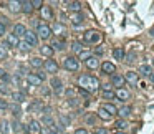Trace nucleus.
I'll return each instance as SVG.
<instances>
[{
	"mask_svg": "<svg viewBox=\"0 0 154 134\" xmlns=\"http://www.w3.org/2000/svg\"><path fill=\"white\" fill-rule=\"evenodd\" d=\"M61 86H63V83H61V80H60V78H56V76H55V78H51V88H53V91L55 93H61Z\"/></svg>",
	"mask_w": 154,
	"mask_h": 134,
	"instance_id": "obj_12",
	"label": "nucleus"
},
{
	"mask_svg": "<svg viewBox=\"0 0 154 134\" xmlns=\"http://www.w3.org/2000/svg\"><path fill=\"white\" fill-rule=\"evenodd\" d=\"M20 5H22V12H25V13H30L32 10H33V7H32V2H20Z\"/></svg>",
	"mask_w": 154,
	"mask_h": 134,
	"instance_id": "obj_25",
	"label": "nucleus"
},
{
	"mask_svg": "<svg viewBox=\"0 0 154 134\" xmlns=\"http://www.w3.org/2000/svg\"><path fill=\"white\" fill-rule=\"evenodd\" d=\"M113 56H114V60H123L124 58V50L123 48H114L113 50Z\"/></svg>",
	"mask_w": 154,
	"mask_h": 134,
	"instance_id": "obj_24",
	"label": "nucleus"
},
{
	"mask_svg": "<svg viewBox=\"0 0 154 134\" xmlns=\"http://www.w3.org/2000/svg\"><path fill=\"white\" fill-rule=\"evenodd\" d=\"M38 37L42 38V40H48L50 38V33H51V28L48 25H45V23H42V25H38Z\"/></svg>",
	"mask_w": 154,
	"mask_h": 134,
	"instance_id": "obj_4",
	"label": "nucleus"
},
{
	"mask_svg": "<svg viewBox=\"0 0 154 134\" xmlns=\"http://www.w3.org/2000/svg\"><path fill=\"white\" fill-rule=\"evenodd\" d=\"M83 20H85V17L81 15V13H75V15H71V23H73L75 27L83 25Z\"/></svg>",
	"mask_w": 154,
	"mask_h": 134,
	"instance_id": "obj_16",
	"label": "nucleus"
},
{
	"mask_svg": "<svg viewBox=\"0 0 154 134\" xmlns=\"http://www.w3.org/2000/svg\"><path fill=\"white\" fill-rule=\"evenodd\" d=\"M25 33H27L25 25H22V23H17V25H15V28H13V35L18 38V37H25Z\"/></svg>",
	"mask_w": 154,
	"mask_h": 134,
	"instance_id": "obj_14",
	"label": "nucleus"
},
{
	"mask_svg": "<svg viewBox=\"0 0 154 134\" xmlns=\"http://www.w3.org/2000/svg\"><path fill=\"white\" fill-rule=\"evenodd\" d=\"M30 65H32L33 68H38V70H40V68L43 66V61L40 58H35L33 56V58H30Z\"/></svg>",
	"mask_w": 154,
	"mask_h": 134,
	"instance_id": "obj_28",
	"label": "nucleus"
},
{
	"mask_svg": "<svg viewBox=\"0 0 154 134\" xmlns=\"http://www.w3.org/2000/svg\"><path fill=\"white\" fill-rule=\"evenodd\" d=\"M149 78H151V81H153V83H154V73H153V75L149 76Z\"/></svg>",
	"mask_w": 154,
	"mask_h": 134,
	"instance_id": "obj_51",
	"label": "nucleus"
},
{
	"mask_svg": "<svg viewBox=\"0 0 154 134\" xmlns=\"http://www.w3.org/2000/svg\"><path fill=\"white\" fill-rule=\"evenodd\" d=\"M25 42L28 43L30 46H35V45L38 43L37 33H35V32H28V30H27V33H25Z\"/></svg>",
	"mask_w": 154,
	"mask_h": 134,
	"instance_id": "obj_9",
	"label": "nucleus"
},
{
	"mask_svg": "<svg viewBox=\"0 0 154 134\" xmlns=\"http://www.w3.org/2000/svg\"><path fill=\"white\" fill-rule=\"evenodd\" d=\"M139 73H141V75H144V76H151L153 75V68L149 66V65H141V66H139Z\"/></svg>",
	"mask_w": 154,
	"mask_h": 134,
	"instance_id": "obj_22",
	"label": "nucleus"
},
{
	"mask_svg": "<svg viewBox=\"0 0 154 134\" xmlns=\"http://www.w3.org/2000/svg\"><path fill=\"white\" fill-rule=\"evenodd\" d=\"M101 53H103V48H101V46L100 48H96V55H101Z\"/></svg>",
	"mask_w": 154,
	"mask_h": 134,
	"instance_id": "obj_50",
	"label": "nucleus"
},
{
	"mask_svg": "<svg viewBox=\"0 0 154 134\" xmlns=\"http://www.w3.org/2000/svg\"><path fill=\"white\" fill-rule=\"evenodd\" d=\"M96 134H108V131L104 129V128H98V129H96Z\"/></svg>",
	"mask_w": 154,
	"mask_h": 134,
	"instance_id": "obj_46",
	"label": "nucleus"
},
{
	"mask_svg": "<svg viewBox=\"0 0 154 134\" xmlns=\"http://www.w3.org/2000/svg\"><path fill=\"white\" fill-rule=\"evenodd\" d=\"M35 75H37V76H38V78H40V80H42V81H43V80H45V78H46V76H45V71H40V70H38V71L35 73Z\"/></svg>",
	"mask_w": 154,
	"mask_h": 134,
	"instance_id": "obj_44",
	"label": "nucleus"
},
{
	"mask_svg": "<svg viewBox=\"0 0 154 134\" xmlns=\"http://www.w3.org/2000/svg\"><path fill=\"white\" fill-rule=\"evenodd\" d=\"M0 93H2V94H9V88H7V86H5V84H0Z\"/></svg>",
	"mask_w": 154,
	"mask_h": 134,
	"instance_id": "obj_42",
	"label": "nucleus"
},
{
	"mask_svg": "<svg viewBox=\"0 0 154 134\" xmlns=\"http://www.w3.org/2000/svg\"><path fill=\"white\" fill-rule=\"evenodd\" d=\"M124 83H126L124 76H121V75H113L111 76V84H113V86H116L118 89L124 88Z\"/></svg>",
	"mask_w": 154,
	"mask_h": 134,
	"instance_id": "obj_6",
	"label": "nucleus"
},
{
	"mask_svg": "<svg viewBox=\"0 0 154 134\" xmlns=\"http://www.w3.org/2000/svg\"><path fill=\"white\" fill-rule=\"evenodd\" d=\"M75 134H88V131L86 129H76Z\"/></svg>",
	"mask_w": 154,
	"mask_h": 134,
	"instance_id": "obj_47",
	"label": "nucleus"
},
{
	"mask_svg": "<svg viewBox=\"0 0 154 134\" xmlns=\"http://www.w3.org/2000/svg\"><path fill=\"white\" fill-rule=\"evenodd\" d=\"M98 114H100V117H101V119H104V121H108L109 117H111V116H109L108 113H106V111H104L103 108H100V111H98Z\"/></svg>",
	"mask_w": 154,
	"mask_h": 134,
	"instance_id": "obj_35",
	"label": "nucleus"
},
{
	"mask_svg": "<svg viewBox=\"0 0 154 134\" xmlns=\"http://www.w3.org/2000/svg\"><path fill=\"white\" fill-rule=\"evenodd\" d=\"M50 46H55V50H58V51L65 50V43H63V42H58V40H53Z\"/></svg>",
	"mask_w": 154,
	"mask_h": 134,
	"instance_id": "obj_31",
	"label": "nucleus"
},
{
	"mask_svg": "<svg viewBox=\"0 0 154 134\" xmlns=\"http://www.w3.org/2000/svg\"><path fill=\"white\" fill-rule=\"evenodd\" d=\"M42 122H43V124H46V128L55 129V128H53V126H55V121H53V117H51L50 114H45V116H43V119H42Z\"/></svg>",
	"mask_w": 154,
	"mask_h": 134,
	"instance_id": "obj_21",
	"label": "nucleus"
},
{
	"mask_svg": "<svg viewBox=\"0 0 154 134\" xmlns=\"http://www.w3.org/2000/svg\"><path fill=\"white\" fill-rule=\"evenodd\" d=\"M114 134H124V133H123V131H118V133H114Z\"/></svg>",
	"mask_w": 154,
	"mask_h": 134,
	"instance_id": "obj_52",
	"label": "nucleus"
},
{
	"mask_svg": "<svg viewBox=\"0 0 154 134\" xmlns=\"http://www.w3.org/2000/svg\"><path fill=\"white\" fill-rule=\"evenodd\" d=\"M18 46H20L22 50H25V51H28V50H30V45H28V43H27V42H22V43H20V45H18Z\"/></svg>",
	"mask_w": 154,
	"mask_h": 134,
	"instance_id": "obj_41",
	"label": "nucleus"
},
{
	"mask_svg": "<svg viewBox=\"0 0 154 134\" xmlns=\"http://www.w3.org/2000/svg\"><path fill=\"white\" fill-rule=\"evenodd\" d=\"M101 40V33L100 32H95V30H88L85 33V42L86 43H98Z\"/></svg>",
	"mask_w": 154,
	"mask_h": 134,
	"instance_id": "obj_3",
	"label": "nucleus"
},
{
	"mask_svg": "<svg viewBox=\"0 0 154 134\" xmlns=\"http://www.w3.org/2000/svg\"><path fill=\"white\" fill-rule=\"evenodd\" d=\"M42 5H43L42 0H33V2H32V7H33V9H42Z\"/></svg>",
	"mask_w": 154,
	"mask_h": 134,
	"instance_id": "obj_40",
	"label": "nucleus"
},
{
	"mask_svg": "<svg viewBox=\"0 0 154 134\" xmlns=\"http://www.w3.org/2000/svg\"><path fill=\"white\" fill-rule=\"evenodd\" d=\"M67 5H68V9L73 10V12H78V10L81 9V4H80V2H67Z\"/></svg>",
	"mask_w": 154,
	"mask_h": 134,
	"instance_id": "obj_29",
	"label": "nucleus"
},
{
	"mask_svg": "<svg viewBox=\"0 0 154 134\" xmlns=\"http://www.w3.org/2000/svg\"><path fill=\"white\" fill-rule=\"evenodd\" d=\"M91 56H93V55L90 53V51H81L78 58H80V60H85V61H86V60H88V58H91Z\"/></svg>",
	"mask_w": 154,
	"mask_h": 134,
	"instance_id": "obj_37",
	"label": "nucleus"
},
{
	"mask_svg": "<svg viewBox=\"0 0 154 134\" xmlns=\"http://www.w3.org/2000/svg\"><path fill=\"white\" fill-rule=\"evenodd\" d=\"M40 51H42V55H45V56H53V48H51L50 45H43L42 48H40Z\"/></svg>",
	"mask_w": 154,
	"mask_h": 134,
	"instance_id": "obj_23",
	"label": "nucleus"
},
{
	"mask_svg": "<svg viewBox=\"0 0 154 134\" xmlns=\"http://www.w3.org/2000/svg\"><path fill=\"white\" fill-rule=\"evenodd\" d=\"M40 109V108H42V103H40V101H35V103H33V104H32V106H30V109Z\"/></svg>",
	"mask_w": 154,
	"mask_h": 134,
	"instance_id": "obj_43",
	"label": "nucleus"
},
{
	"mask_svg": "<svg viewBox=\"0 0 154 134\" xmlns=\"http://www.w3.org/2000/svg\"><path fill=\"white\" fill-rule=\"evenodd\" d=\"M12 99L17 103V104H20V103H23L25 101V94L23 93H20V91H15V93H12Z\"/></svg>",
	"mask_w": 154,
	"mask_h": 134,
	"instance_id": "obj_20",
	"label": "nucleus"
},
{
	"mask_svg": "<svg viewBox=\"0 0 154 134\" xmlns=\"http://www.w3.org/2000/svg\"><path fill=\"white\" fill-rule=\"evenodd\" d=\"M28 129L33 131V133H37V134H40V133H42V129H43V126H42V122H40V121H32Z\"/></svg>",
	"mask_w": 154,
	"mask_h": 134,
	"instance_id": "obj_17",
	"label": "nucleus"
},
{
	"mask_svg": "<svg viewBox=\"0 0 154 134\" xmlns=\"http://www.w3.org/2000/svg\"><path fill=\"white\" fill-rule=\"evenodd\" d=\"M103 98H104V99H114L116 94H114L111 89H103Z\"/></svg>",
	"mask_w": 154,
	"mask_h": 134,
	"instance_id": "obj_32",
	"label": "nucleus"
},
{
	"mask_svg": "<svg viewBox=\"0 0 154 134\" xmlns=\"http://www.w3.org/2000/svg\"><path fill=\"white\" fill-rule=\"evenodd\" d=\"M5 58H7V46L0 45V60H5Z\"/></svg>",
	"mask_w": 154,
	"mask_h": 134,
	"instance_id": "obj_36",
	"label": "nucleus"
},
{
	"mask_svg": "<svg viewBox=\"0 0 154 134\" xmlns=\"http://www.w3.org/2000/svg\"><path fill=\"white\" fill-rule=\"evenodd\" d=\"M71 50L75 51V53L80 55L81 51H83V45H81L80 42H73V43H71Z\"/></svg>",
	"mask_w": 154,
	"mask_h": 134,
	"instance_id": "obj_30",
	"label": "nucleus"
},
{
	"mask_svg": "<svg viewBox=\"0 0 154 134\" xmlns=\"http://www.w3.org/2000/svg\"><path fill=\"white\" fill-rule=\"evenodd\" d=\"M124 80L128 81V83H131L133 86H136L137 81H139V76H137L136 71H128V73L124 75Z\"/></svg>",
	"mask_w": 154,
	"mask_h": 134,
	"instance_id": "obj_10",
	"label": "nucleus"
},
{
	"mask_svg": "<svg viewBox=\"0 0 154 134\" xmlns=\"http://www.w3.org/2000/svg\"><path fill=\"white\" fill-rule=\"evenodd\" d=\"M0 131H2V124H0Z\"/></svg>",
	"mask_w": 154,
	"mask_h": 134,
	"instance_id": "obj_53",
	"label": "nucleus"
},
{
	"mask_svg": "<svg viewBox=\"0 0 154 134\" xmlns=\"http://www.w3.org/2000/svg\"><path fill=\"white\" fill-rule=\"evenodd\" d=\"M63 65H65V68H67L68 71H78V68H80V60L75 58V56H68V58H65Z\"/></svg>",
	"mask_w": 154,
	"mask_h": 134,
	"instance_id": "obj_2",
	"label": "nucleus"
},
{
	"mask_svg": "<svg viewBox=\"0 0 154 134\" xmlns=\"http://www.w3.org/2000/svg\"><path fill=\"white\" fill-rule=\"evenodd\" d=\"M50 28H51V32H55L58 37H65V35H67V28H65V25L60 23V22H55Z\"/></svg>",
	"mask_w": 154,
	"mask_h": 134,
	"instance_id": "obj_5",
	"label": "nucleus"
},
{
	"mask_svg": "<svg viewBox=\"0 0 154 134\" xmlns=\"http://www.w3.org/2000/svg\"><path fill=\"white\" fill-rule=\"evenodd\" d=\"M101 108H103L104 111L109 114V116H113V114H118V109L114 108V104H111V103H106V104H103Z\"/></svg>",
	"mask_w": 154,
	"mask_h": 134,
	"instance_id": "obj_19",
	"label": "nucleus"
},
{
	"mask_svg": "<svg viewBox=\"0 0 154 134\" xmlns=\"http://www.w3.org/2000/svg\"><path fill=\"white\" fill-rule=\"evenodd\" d=\"M18 5H20V2H10V10L12 12H18Z\"/></svg>",
	"mask_w": 154,
	"mask_h": 134,
	"instance_id": "obj_39",
	"label": "nucleus"
},
{
	"mask_svg": "<svg viewBox=\"0 0 154 134\" xmlns=\"http://www.w3.org/2000/svg\"><path fill=\"white\" fill-rule=\"evenodd\" d=\"M20 45V40H18L15 35L10 33L9 37H7V42H5V46H18Z\"/></svg>",
	"mask_w": 154,
	"mask_h": 134,
	"instance_id": "obj_15",
	"label": "nucleus"
},
{
	"mask_svg": "<svg viewBox=\"0 0 154 134\" xmlns=\"http://www.w3.org/2000/svg\"><path fill=\"white\" fill-rule=\"evenodd\" d=\"M43 66H45L46 73H56L58 71V65H56V61L55 60H46V61H43Z\"/></svg>",
	"mask_w": 154,
	"mask_h": 134,
	"instance_id": "obj_7",
	"label": "nucleus"
},
{
	"mask_svg": "<svg viewBox=\"0 0 154 134\" xmlns=\"http://www.w3.org/2000/svg\"><path fill=\"white\" fill-rule=\"evenodd\" d=\"M86 122H88V124H93V122H95V117H93V116H90V117L86 119Z\"/></svg>",
	"mask_w": 154,
	"mask_h": 134,
	"instance_id": "obj_49",
	"label": "nucleus"
},
{
	"mask_svg": "<svg viewBox=\"0 0 154 134\" xmlns=\"http://www.w3.org/2000/svg\"><path fill=\"white\" fill-rule=\"evenodd\" d=\"M0 78H2L4 81H7V83H9V81H12V78H10V76L7 75V73L4 71V70H0Z\"/></svg>",
	"mask_w": 154,
	"mask_h": 134,
	"instance_id": "obj_38",
	"label": "nucleus"
},
{
	"mask_svg": "<svg viewBox=\"0 0 154 134\" xmlns=\"http://www.w3.org/2000/svg\"><path fill=\"white\" fill-rule=\"evenodd\" d=\"M7 108H9L7 101H5V99H0V109H7Z\"/></svg>",
	"mask_w": 154,
	"mask_h": 134,
	"instance_id": "obj_45",
	"label": "nucleus"
},
{
	"mask_svg": "<svg viewBox=\"0 0 154 134\" xmlns=\"http://www.w3.org/2000/svg\"><path fill=\"white\" fill-rule=\"evenodd\" d=\"M86 66L90 68V70H96V68L100 66V61H98V58H96V56H91V58L86 60Z\"/></svg>",
	"mask_w": 154,
	"mask_h": 134,
	"instance_id": "obj_18",
	"label": "nucleus"
},
{
	"mask_svg": "<svg viewBox=\"0 0 154 134\" xmlns=\"http://www.w3.org/2000/svg\"><path fill=\"white\" fill-rule=\"evenodd\" d=\"M42 15L43 20H51V9L50 7H42Z\"/></svg>",
	"mask_w": 154,
	"mask_h": 134,
	"instance_id": "obj_27",
	"label": "nucleus"
},
{
	"mask_svg": "<svg viewBox=\"0 0 154 134\" xmlns=\"http://www.w3.org/2000/svg\"><path fill=\"white\" fill-rule=\"evenodd\" d=\"M114 126H116L118 129L123 131V129H126V128H128V122H126L124 119H119V121H116V124H114Z\"/></svg>",
	"mask_w": 154,
	"mask_h": 134,
	"instance_id": "obj_34",
	"label": "nucleus"
},
{
	"mask_svg": "<svg viewBox=\"0 0 154 134\" xmlns=\"http://www.w3.org/2000/svg\"><path fill=\"white\" fill-rule=\"evenodd\" d=\"M118 114H119L121 117H128L129 114H131V108H129V106H123L121 109H118Z\"/></svg>",
	"mask_w": 154,
	"mask_h": 134,
	"instance_id": "obj_26",
	"label": "nucleus"
},
{
	"mask_svg": "<svg viewBox=\"0 0 154 134\" xmlns=\"http://www.w3.org/2000/svg\"><path fill=\"white\" fill-rule=\"evenodd\" d=\"M78 84H80V88L85 89V91L95 93L100 88V80H98L96 76H91V75H81L78 78Z\"/></svg>",
	"mask_w": 154,
	"mask_h": 134,
	"instance_id": "obj_1",
	"label": "nucleus"
},
{
	"mask_svg": "<svg viewBox=\"0 0 154 134\" xmlns=\"http://www.w3.org/2000/svg\"><path fill=\"white\" fill-rule=\"evenodd\" d=\"M101 71L104 73V75H114V71H116V66L113 65V63H109V61H104L103 65H101Z\"/></svg>",
	"mask_w": 154,
	"mask_h": 134,
	"instance_id": "obj_8",
	"label": "nucleus"
},
{
	"mask_svg": "<svg viewBox=\"0 0 154 134\" xmlns=\"http://www.w3.org/2000/svg\"><path fill=\"white\" fill-rule=\"evenodd\" d=\"M114 94H116V98L119 101H128L129 99V96H131V94H129V91L126 88H121V89H118L116 93H114Z\"/></svg>",
	"mask_w": 154,
	"mask_h": 134,
	"instance_id": "obj_11",
	"label": "nucleus"
},
{
	"mask_svg": "<svg viewBox=\"0 0 154 134\" xmlns=\"http://www.w3.org/2000/svg\"><path fill=\"white\" fill-rule=\"evenodd\" d=\"M153 65H154V61H153Z\"/></svg>",
	"mask_w": 154,
	"mask_h": 134,
	"instance_id": "obj_54",
	"label": "nucleus"
},
{
	"mask_svg": "<svg viewBox=\"0 0 154 134\" xmlns=\"http://www.w3.org/2000/svg\"><path fill=\"white\" fill-rule=\"evenodd\" d=\"M9 108L12 109V111H13V114H15V116H17V117L20 116V113H22V109H20V106H18L17 103H13L12 106H9Z\"/></svg>",
	"mask_w": 154,
	"mask_h": 134,
	"instance_id": "obj_33",
	"label": "nucleus"
},
{
	"mask_svg": "<svg viewBox=\"0 0 154 134\" xmlns=\"http://www.w3.org/2000/svg\"><path fill=\"white\" fill-rule=\"evenodd\" d=\"M27 81H28L32 86H40V83H42V80H40L35 73H28V75H27Z\"/></svg>",
	"mask_w": 154,
	"mask_h": 134,
	"instance_id": "obj_13",
	"label": "nucleus"
},
{
	"mask_svg": "<svg viewBox=\"0 0 154 134\" xmlns=\"http://www.w3.org/2000/svg\"><path fill=\"white\" fill-rule=\"evenodd\" d=\"M4 33H5V25L4 23H0V37H2Z\"/></svg>",
	"mask_w": 154,
	"mask_h": 134,
	"instance_id": "obj_48",
	"label": "nucleus"
}]
</instances>
